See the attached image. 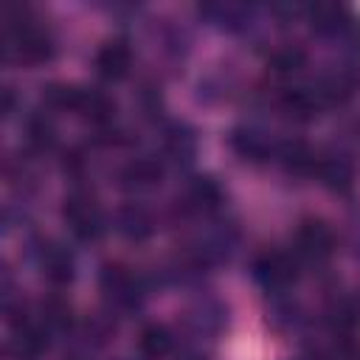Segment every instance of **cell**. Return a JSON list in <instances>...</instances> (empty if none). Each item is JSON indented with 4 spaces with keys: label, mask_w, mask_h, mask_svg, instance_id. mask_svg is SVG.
<instances>
[{
    "label": "cell",
    "mask_w": 360,
    "mask_h": 360,
    "mask_svg": "<svg viewBox=\"0 0 360 360\" xmlns=\"http://www.w3.org/2000/svg\"><path fill=\"white\" fill-rule=\"evenodd\" d=\"M62 217H65L70 233L82 242H93L104 233V211L90 191H82V188L70 191L65 197Z\"/></svg>",
    "instance_id": "obj_1"
},
{
    "label": "cell",
    "mask_w": 360,
    "mask_h": 360,
    "mask_svg": "<svg viewBox=\"0 0 360 360\" xmlns=\"http://www.w3.org/2000/svg\"><path fill=\"white\" fill-rule=\"evenodd\" d=\"M338 236L335 231L323 222V219H301L295 228V256L298 259H309V262H323L335 253Z\"/></svg>",
    "instance_id": "obj_2"
},
{
    "label": "cell",
    "mask_w": 360,
    "mask_h": 360,
    "mask_svg": "<svg viewBox=\"0 0 360 360\" xmlns=\"http://www.w3.org/2000/svg\"><path fill=\"white\" fill-rule=\"evenodd\" d=\"M253 276L267 290H284L298 276V256L284 250H262L253 259Z\"/></svg>",
    "instance_id": "obj_3"
},
{
    "label": "cell",
    "mask_w": 360,
    "mask_h": 360,
    "mask_svg": "<svg viewBox=\"0 0 360 360\" xmlns=\"http://www.w3.org/2000/svg\"><path fill=\"white\" fill-rule=\"evenodd\" d=\"M101 290L121 309L138 307L141 304V295H143L141 281L135 278V273L127 270V267H121V264H104L101 267Z\"/></svg>",
    "instance_id": "obj_4"
},
{
    "label": "cell",
    "mask_w": 360,
    "mask_h": 360,
    "mask_svg": "<svg viewBox=\"0 0 360 360\" xmlns=\"http://www.w3.org/2000/svg\"><path fill=\"white\" fill-rule=\"evenodd\" d=\"M96 73L107 82H118L129 73V65H132V51L127 45V39L121 37H112L107 42H101V48L96 51Z\"/></svg>",
    "instance_id": "obj_5"
},
{
    "label": "cell",
    "mask_w": 360,
    "mask_h": 360,
    "mask_svg": "<svg viewBox=\"0 0 360 360\" xmlns=\"http://www.w3.org/2000/svg\"><path fill=\"white\" fill-rule=\"evenodd\" d=\"M357 84H360V70H354L352 65H343V68H335L326 76H321L315 96L321 104H338V101H346Z\"/></svg>",
    "instance_id": "obj_6"
},
{
    "label": "cell",
    "mask_w": 360,
    "mask_h": 360,
    "mask_svg": "<svg viewBox=\"0 0 360 360\" xmlns=\"http://www.w3.org/2000/svg\"><path fill=\"white\" fill-rule=\"evenodd\" d=\"M118 177H121V186L129 191H149L163 180V166H160V160L141 155V158H132L129 163H124Z\"/></svg>",
    "instance_id": "obj_7"
},
{
    "label": "cell",
    "mask_w": 360,
    "mask_h": 360,
    "mask_svg": "<svg viewBox=\"0 0 360 360\" xmlns=\"http://www.w3.org/2000/svg\"><path fill=\"white\" fill-rule=\"evenodd\" d=\"M312 177H318L332 191H349L354 183V169L343 155H318Z\"/></svg>",
    "instance_id": "obj_8"
},
{
    "label": "cell",
    "mask_w": 360,
    "mask_h": 360,
    "mask_svg": "<svg viewBox=\"0 0 360 360\" xmlns=\"http://www.w3.org/2000/svg\"><path fill=\"white\" fill-rule=\"evenodd\" d=\"M39 267H42V276H45L51 284H56V287L70 284L73 276H76L73 256L68 253V248H62V245H56V242H51V245L42 248V253H39Z\"/></svg>",
    "instance_id": "obj_9"
},
{
    "label": "cell",
    "mask_w": 360,
    "mask_h": 360,
    "mask_svg": "<svg viewBox=\"0 0 360 360\" xmlns=\"http://www.w3.org/2000/svg\"><path fill=\"white\" fill-rule=\"evenodd\" d=\"M309 14V25L318 31V34H326V37H338V34H346L349 25L354 22L352 14L338 6V3H315L307 8Z\"/></svg>",
    "instance_id": "obj_10"
},
{
    "label": "cell",
    "mask_w": 360,
    "mask_h": 360,
    "mask_svg": "<svg viewBox=\"0 0 360 360\" xmlns=\"http://www.w3.org/2000/svg\"><path fill=\"white\" fill-rule=\"evenodd\" d=\"M115 228H118L121 236H127L132 242H141V239H146L155 231V219H152V214L143 205L127 202V205H121L115 211Z\"/></svg>",
    "instance_id": "obj_11"
},
{
    "label": "cell",
    "mask_w": 360,
    "mask_h": 360,
    "mask_svg": "<svg viewBox=\"0 0 360 360\" xmlns=\"http://www.w3.org/2000/svg\"><path fill=\"white\" fill-rule=\"evenodd\" d=\"M231 146H233L236 155H242L245 160H253V163L267 160L270 152H273L270 138L256 127H236L231 132Z\"/></svg>",
    "instance_id": "obj_12"
},
{
    "label": "cell",
    "mask_w": 360,
    "mask_h": 360,
    "mask_svg": "<svg viewBox=\"0 0 360 360\" xmlns=\"http://www.w3.org/2000/svg\"><path fill=\"white\" fill-rule=\"evenodd\" d=\"M219 200H222V191L214 177H194L183 191V208L197 211V214L214 211L219 205Z\"/></svg>",
    "instance_id": "obj_13"
},
{
    "label": "cell",
    "mask_w": 360,
    "mask_h": 360,
    "mask_svg": "<svg viewBox=\"0 0 360 360\" xmlns=\"http://www.w3.org/2000/svg\"><path fill=\"white\" fill-rule=\"evenodd\" d=\"M174 349V335L169 326L163 323H146L138 335V352L146 357V360H163L169 357Z\"/></svg>",
    "instance_id": "obj_14"
},
{
    "label": "cell",
    "mask_w": 360,
    "mask_h": 360,
    "mask_svg": "<svg viewBox=\"0 0 360 360\" xmlns=\"http://www.w3.org/2000/svg\"><path fill=\"white\" fill-rule=\"evenodd\" d=\"M163 149L174 158V160H188L197 152V138L186 124H172L163 135Z\"/></svg>",
    "instance_id": "obj_15"
},
{
    "label": "cell",
    "mask_w": 360,
    "mask_h": 360,
    "mask_svg": "<svg viewBox=\"0 0 360 360\" xmlns=\"http://www.w3.org/2000/svg\"><path fill=\"white\" fill-rule=\"evenodd\" d=\"M281 160H284V169L292 172V174H312L315 172V160L318 155L301 143V141H290L281 146Z\"/></svg>",
    "instance_id": "obj_16"
},
{
    "label": "cell",
    "mask_w": 360,
    "mask_h": 360,
    "mask_svg": "<svg viewBox=\"0 0 360 360\" xmlns=\"http://www.w3.org/2000/svg\"><path fill=\"white\" fill-rule=\"evenodd\" d=\"M318 96H315V90H304V87H292V90H284V96H281V107L292 115V118H298V121H307V118H312L315 115V110H318Z\"/></svg>",
    "instance_id": "obj_17"
},
{
    "label": "cell",
    "mask_w": 360,
    "mask_h": 360,
    "mask_svg": "<svg viewBox=\"0 0 360 360\" xmlns=\"http://www.w3.org/2000/svg\"><path fill=\"white\" fill-rule=\"evenodd\" d=\"M39 323L45 329H62V326H68L70 323V307H68V301H62V298L42 301V318H39Z\"/></svg>",
    "instance_id": "obj_18"
},
{
    "label": "cell",
    "mask_w": 360,
    "mask_h": 360,
    "mask_svg": "<svg viewBox=\"0 0 360 360\" xmlns=\"http://www.w3.org/2000/svg\"><path fill=\"white\" fill-rule=\"evenodd\" d=\"M270 65H273V70H278V73H292V70H298V68L304 65V51L295 48V45H284V48L273 51Z\"/></svg>",
    "instance_id": "obj_19"
},
{
    "label": "cell",
    "mask_w": 360,
    "mask_h": 360,
    "mask_svg": "<svg viewBox=\"0 0 360 360\" xmlns=\"http://www.w3.org/2000/svg\"><path fill=\"white\" fill-rule=\"evenodd\" d=\"M28 141H31V146L34 149H51L53 146V124H51V118H45V115H39V118H31L28 121Z\"/></svg>",
    "instance_id": "obj_20"
},
{
    "label": "cell",
    "mask_w": 360,
    "mask_h": 360,
    "mask_svg": "<svg viewBox=\"0 0 360 360\" xmlns=\"http://www.w3.org/2000/svg\"><path fill=\"white\" fill-rule=\"evenodd\" d=\"M326 360H360V346L346 338H338L326 352Z\"/></svg>",
    "instance_id": "obj_21"
},
{
    "label": "cell",
    "mask_w": 360,
    "mask_h": 360,
    "mask_svg": "<svg viewBox=\"0 0 360 360\" xmlns=\"http://www.w3.org/2000/svg\"><path fill=\"white\" fill-rule=\"evenodd\" d=\"M65 360H90V354H84V352L73 349V352H65Z\"/></svg>",
    "instance_id": "obj_22"
}]
</instances>
